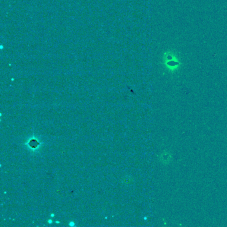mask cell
<instances>
[{"mask_svg":"<svg viewBox=\"0 0 227 227\" xmlns=\"http://www.w3.org/2000/svg\"><path fill=\"white\" fill-rule=\"evenodd\" d=\"M172 159V156L171 154L168 152H163L160 156V160L163 164L167 165L171 162Z\"/></svg>","mask_w":227,"mask_h":227,"instance_id":"cell-1","label":"cell"}]
</instances>
